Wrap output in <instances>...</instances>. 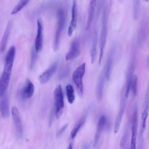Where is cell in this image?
<instances>
[{
	"label": "cell",
	"instance_id": "obj_15",
	"mask_svg": "<svg viewBox=\"0 0 149 149\" xmlns=\"http://www.w3.org/2000/svg\"><path fill=\"white\" fill-rule=\"evenodd\" d=\"M97 0H90L87 11V19L86 28L88 29L90 27L94 15Z\"/></svg>",
	"mask_w": 149,
	"mask_h": 149
},
{
	"label": "cell",
	"instance_id": "obj_9",
	"mask_svg": "<svg viewBox=\"0 0 149 149\" xmlns=\"http://www.w3.org/2000/svg\"><path fill=\"white\" fill-rule=\"evenodd\" d=\"M72 18L68 27V34L69 36H71L73 32L75 29L77 23V0H74L71 10Z\"/></svg>",
	"mask_w": 149,
	"mask_h": 149
},
{
	"label": "cell",
	"instance_id": "obj_29",
	"mask_svg": "<svg viewBox=\"0 0 149 149\" xmlns=\"http://www.w3.org/2000/svg\"><path fill=\"white\" fill-rule=\"evenodd\" d=\"M83 147H84L83 148L87 149V148H89V146L88 144H86V145H84V146Z\"/></svg>",
	"mask_w": 149,
	"mask_h": 149
},
{
	"label": "cell",
	"instance_id": "obj_30",
	"mask_svg": "<svg viewBox=\"0 0 149 149\" xmlns=\"http://www.w3.org/2000/svg\"><path fill=\"white\" fill-rule=\"evenodd\" d=\"M68 148L69 149H72V145L71 143H70L69 144Z\"/></svg>",
	"mask_w": 149,
	"mask_h": 149
},
{
	"label": "cell",
	"instance_id": "obj_3",
	"mask_svg": "<svg viewBox=\"0 0 149 149\" xmlns=\"http://www.w3.org/2000/svg\"><path fill=\"white\" fill-rule=\"evenodd\" d=\"M58 22L54 43V50L57 51L59 47L60 39L65 22V17L63 10L60 8L57 13Z\"/></svg>",
	"mask_w": 149,
	"mask_h": 149
},
{
	"label": "cell",
	"instance_id": "obj_7",
	"mask_svg": "<svg viewBox=\"0 0 149 149\" xmlns=\"http://www.w3.org/2000/svg\"><path fill=\"white\" fill-rule=\"evenodd\" d=\"M58 65V61L55 62L39 76L38 79L41 84H45L49 81L56 72Z\"/></svg>",
	"mask_w": 149,
	"mask_h": 149
},
{
	"label": "cell",
	"instance_id": "obj_27",
	"mask_svg": "<svg viewBox=\"0 0 149 149\" xmlns=\"http://www.w3.org/2000/svg\"><path fill=\"white\" fill-rule=\"evenodd\" d=\"M128 132L127 127H126L120 142V147L122 148L124 146L127 139Z\"/></svg>",
	"mask_w": 149,
	"mask_h": 149
},
{
	"label": "cell",
	"instance_id": "obj_12",
	"mask_svg": "<svg viewBox=\"0 0 149 149\" xmlns=\"http://www.w3.org/2000/svg\"><path fill=\"white\" fill-rule=\"evenodd\" d=\"M0 102V111L2 117L7 118L10 115L9 97L8 94L5 93Z\"/></svg>",
	"mask_w": 149,
	"mask_h": 149
},
{
	"label": "cell",
	"instance_id": "obj_1",
	"mask_svg": "<svg viewBox=\"0 0 149 149\" xmlns=\"http://www.w3.org/2000/svg\"><path fill=\"white\" fill-rule=\"evenodd\" d=\"M15 53V47L11 46L6 54L2 74L0 80V96L6 93L8 86Z\"/></svg>",
	"mask_w": 149,
	"mask_h": 149
},
{
	"label": "cell",
	"instance_id": "obj_32",
	"mask_svg": "<svg viewBox=\"0 0 149 149\" xmlns=\"http://www.w3.org/2000/svg\"></svg>",
	"mask_w": 149,
	"mask_h": 149
},
{
	"label": "cell",
	"instance_id": "obj_21",
	"mask_svg": "<svg viewBox=\"0 0 149 149\" xmlns=\"http://www.w3.org/2000/svg\"><path fill=\"white\" fill-rule=\"evenodd\" d=\"M134 69V67L133 65H131L127 73V84L126 91L125 93V97L127 98L129 96L130 90V81L131 77L133 75V72Z\"/></svg>",
	"mask_w": 149,
	"mask_h": 149
},
{
	"label": "cell",
	"instance_id": "obj_17",
	"mask_svg": "<svg viewBox=\"0 0 149 149\" xmlns=\"http://www.w3.org/2000/svg\"><path fill=\"white\" fill-rule=\"evenodd\" d=\"M137 124L138 120L135 118L132 119L130 146L131 149H135L136 148Z\"/></svg>",
	"mask_w": 149,
	"mask_h": 149
},
{
	"label": "cell",
	"instance_id": "obj_16",
	"mask_svg": "<svg viewBox=\"0 0 149 149\" xmlns=\"http://www.w3.org/2000/svg\"><path fill=\"white\" fill-rule=\"evenodd\" d=\"M106 118L104 115L100 117L97 124L96 131L95 135L94 145L96 146L100 137L101 132L106 123Z\"/></svg>",
	"mask_w": 149,
	"mask_h": 149
},
{
	"label": "cell",
	"instance_id": "obj_22",
	"mask_svg": "<svg viewBox=\"0 0 149 149\" xmlns=\"http://www.w3.org/2000/svg\"><path fill=\"white\" fill-rule=\"evenodd\" d=\"M66 95L68 101L70 104L72 103L75 99V95L73 88L70 84L67 85L66 87Z\"/></svg>",
	"mask_w": 149,
	"mask_h": 149
},
{
	"label": "cell",
	"instance_id": "obj_20",
	"mask_svg": "<svg viewBox=\"0 0 149 149\" xmlns=\"http://www.w3.org/2000/svg\"><path fill=\"white\" fill-rule=\"evenodd\" d=\"M113 51H112L107 59L106 65L104 75L106 79L107 80H109L110 77L113 59Z\"/></svg>",
	"mask_w": 149,
	"mask_h": 149
},
{
	"label": "cell",
	"instance_id": "obj_23",
	"mask_svg": "<svg viewBox=\"0 0 149 149\" xmlns=\"http://www.w3.org/2000/svg\"><path fill=\"white\" fill-rule=\"evenodd\" d=\"M29 0H20L11 11V15H15L21 10L28 3Z\"/></svg>",
	"mask_w": 149,
	"mask_h": 149
},
{
	"label": "cell",
	"instance_id": "obj_26",
	"mask_svg": "<svg viewBox=\"0 0 149 149\" xmlns=\"http://www.w3.org/2000/svg\"><path fill=\"white\" fill-rule=\"evenodd\" d=\"M37 52L36 51L35 48H33L31 52V61L30 63V68L31 69H33L35 64L37 58Z\"/></svg>",
	"mask_w": 149,
	"mask_h": 149
},
{
	"label": "cell",
	"instance_id": "obj_11",
	"mask_svg": "<svg viewBox=\"0 0 149 149\" xmlns=\"http://www.w3.org/2000/svg\"><path fill=\"white\" fill-rule=\"evenodd\" d=\"M37 33L35 41V48L37 52H40L42 46L43 34L42 26L40 20L39 19L37 20Z\"/></svg>",
	"mask_w": 149,
	"mask_h": 149
},
{
	"label": "cell",
	"instance_id": "obj_5",
	"mask_svg": "<svg viewBox=\"0 0 149 149\" xmlns=\"http://www.w3.org/2000/svg\"><path fill=\"white\" fill-rule=\"evenodd\" d=\"M107 32V19L103 17L102 19V27L100 43V53L99 62V64L101 63L103 56L104 47L106 44Z\"/></svg>",
	"mask_w": 149,
	"mask_h": 149
},
{
	"label": "cell",
	"instance_id": "obj_28",
	"mask_svg": "<svg viewBox=\"0 0 149 149\" xmlns=\"http://www.w3.org/2000/svg\"><path fill=\"white\" fill-rule=\"evenodd\" d=\"M68 126V124H66L64 125L57 132L56 136L58 137L61 136L63 133L67 129Z\"/></svg>",
	"mask_w": 149,
	"mask_h": 149
},
{
	"label": "cell",
	"instance_id": "obj_10",
	"mask_svg": "<svg viewBox=\"0 0 149 149\" xmlns=\"http://www.w3.org/2000/svg\"><path fill=\"white\" fill-rule=\"evenodd\" d=\"M12 113L16 130L19 135L21 136L22 133V125L20 113L17 107H13Z\"/></svg>",
	"mask_w": 149,
	"mask_h": 149
},
{
	"label": "cell",
	"instance_id": "obj_4",
	"mask_svg": "<svg viewBox=\"0 0 149 149\" xmlns=\"http://www.w3.org/2000/svg\"><path fill=\"white\" fill-rule=\"evenodd\" d=\"M85 68L86 63H84L77 68L72 74L73 80L76 84L78 93L81 96L83 93L82 79L85 73Z\"/></svg>",
	"mask_w": 149,
	"mask_h": 149
},
{
	"label": "cell",
	"instance_id": "obj_24",
	"mask_svg": "<svg viewBox=\"0 0 149 149\" xmlns=\"http://www.w3.org/2000/svg\"><path fill=\"white\" fill-rule=\"evenodd\" d=\"M137 79L136 75H133L130 81V87L132 93L134 96H135L137 94Z\"/></svg>",
	"mask_w": 149,
	"mask_h": 149
},
{
	"label": "cell",
	"instance_id": "obj_25",
	"mask_svg": "<svg viewBox=\"0 0 149 149\" xmlns=\"http://www.w3.org/2000/svg\"><path fill=\"white\" fill-rule=\"evenodd\" d=\"M85 121V118H82L76 123L71 132V136L72 139L75 137L78 132L84 125Z\"/></svg>",
	"mask_w": 149,
	"mask_h": 149
},
{
	"label": "cell",
	"instance_id": "obj_6",
	"mask_svg": "<svg viewBox=\"0 0 149 149\" xmlns=\"http://www.w3.org/2000/svg\"><path fill=\"white\" fill-rule=\"evenodd\" d=\"M81 52L80 42L78 38L74 39L72 42L70 48L66 54L65 59L69 61L78 56Z\"/></svg>",
	"mask_w": 149,
	"mask_h": 149
},
{
	"label": "cell",
	"instance_id": "obj_13",
	"mask_svg": "<svg viewBox=\"0 0 149 149\" xmlns=\"http://www.w3.org/2000/svg\"><path fill=\"white\" fill-rule=\"evenodd\" d=\"M126 99L124 98H123L121 100L120 109L117 115L115 122L114 132L115 133H116L119 129L123 116L126 107Z\"/></svg>",
	"mask_w": 149,
	"mask_h": 149
},
{
	"label": "cell",
	"instance_id": "obj_2",
	"mask_svg": "<svg viewBox=\"0 0 149 149\" xmlns=\"http://www.w3.org/2000/svg\"><path fill=\"white\" fill-rule=\"evenodd\" d=\"M55 100V114L57 118L61 116L64 108L63 95L61 86L59 85L55 88L54 92Z\"/></svg>",
	"mask_w": 149,
	"mask_h": 149
},
{
	"label": "cell",
	"instance_id": "obj_18",
	"mask_svg": "<svg viewBox=\"0 0 149 149\" xmlns=\"http://www.w3.org/2000/svg\"><path fill=\"white\" fill-rule=\"evenodd\" d=\"M98 40L97 31L96 26L94 28V34L93 42L91 51V62L94 63L97 54V45Z\"/></svg>",
	"mask_w": 149,
	"mask_h": 149
},
{
	"label": "cell",
	"instance_id": "obj_14",
	"mask_svg": "<svg viewBox=\"0 0 149 149\" xmlns=\"http://www.w3.org/2000/svg\"><path fill=\"white\" fill-rule=\"evenodd\" d=\"M13 25L11 20L8 21L0 44V50L3 52L5 49L7 41Z\"/></svg>",
	"mask_w": 149,
	"mask_h": 149
},
{
	"label": "cell",
	"instance_id": "obj_8",
	"mask_svg": "<svg viewBox=\"0 0 149 149\" xmlns=\"http://www.w3.org/2000/svg\"><path fill=\"white\" fill-rule=\"evenodd\" d=\"M34 90V86L29 79H27L19 91L21 97L23 99L31 97L33 95Z\"/></svg>",
	"mask_w": 149,
	"mask_h": 149
},
{
	"label": "cell",
	"instance_id": "obj_31",
	"mask_svg": "<svg viewBox=\"0 0 149 149\" xmlns=\"http://www.w3.org/2000/svg\"><path fill=\"white\" fill-rule=\"evenodd\" d=\"M144 0L146 1H148L149 0Z\"/></svg>",
	"mask_w": 149,
	"mask_h": 149
},
{
	"label": "cell",
	"instance_id": "obj_19",
	"mask_svg": "<svg viewBox=\"0 0 149 149\" xmlns=\"http://www.w3.org/2000/svg\"><path fill=\"white\" fill-rule=\"evenodd\" d=\"M105 75L102 73L96 89V96L99 101L102 100L103 97V91L104 84Z\"/></svg>",
	"mask_w": 149,
	"mask_h": 149
}]
</instances>
